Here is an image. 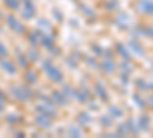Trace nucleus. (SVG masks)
I'll list each match as a JSON object with an SVG mask.
<instances>
[]
</instances>
